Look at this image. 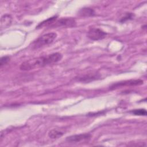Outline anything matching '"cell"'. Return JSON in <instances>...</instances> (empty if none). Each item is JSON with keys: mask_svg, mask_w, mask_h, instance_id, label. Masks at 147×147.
Returning a JSON list of instances; mask_svg holds the SVG:
<instances>
[{"mask_svg": "<svg viewBox=\"0 0 147 147\" xmlns=\"http://www.w3.org/2000/svg\"><path fill=\"white\" fill-rule=\"evenodd\" d=\"M78 14L82 17H91L95 15V11L90 7H83L79 11Z\"/></svg>", "mask_w": 147, "mask_h": 147, "instance_id": "9", "label": "cell"}, {"mask_svg": "<svg viewBox=\"0 0 147 147\" xmlns=\"http://www.w3.org/2000/svg\"><path fill=\"white\" fill-rule=\"evenodd\" d=\"M57 37V34L55 32H51L44 34L37 38L32 42V48L36 49L42 47L47 46L52 42Z\"/></svg>", "mask_w": 147, "mask_h": 147, "instance_id": "2", "label": "cell"}, {"mask_svg": "<svg viewBox=\"0 0 147 147\" xmlns=\"http://www.w3.org/2000/svg\"><path fill=\"white\" fill-rule=\"evenodd\" d=\"M144 83V81L141 79H130L127 80H124L119 82L113 84L110 87V90H114L118 88H120L125 86H134L141 85Z\"/></svg>", "mask_w": 147, "mask_h": 147, "instance_id": "3", "label": "cell"}, {"mask_svg": "<svg viewBox=\"0 0 147 147\" xmlns=\"http://www.w3.org/2000/svg\"><path fill=\"white\" fill-rule=\"evenodd\" d=\"M76 22L73 18L65 17L56 20L51 27H74L76 25Z\"/></svg>", "mask_w": 147, "mask_h": 147, "instance_id": "4", "label": "cell"}, {"mask_svg": "<svg viewBox=\"0 0 147 147\" xmlns=\"http://www.w3.org/2000/svg\"><path fill=\"white\" fill-rule=\"evenodd\" d=\"M63 132L61 131H60L57 129H52L51 131H49L48 133V136L52 139H55V138H58L61 137L63 135Z\"/></svg>", "mask_w": 147, "mask_h": 147, "instance_id": "10", "label": "cell"}, {"mask_svg": "<svg viewBox=\"0 0 147 147\" xmlns=\"http://www.w3.org/2000/svg\"><path fill=\"white\" fill-rule=\"evenodd\" d=\"M12 22V17L10 14H6L2 16L1 18V28H6L10 26Z\"/></svg>", "mask_w": 147, "mask_h": 147, "instance_id": "7", "label": "cell"}, {"mask_svg": "<svg viewBox=\"0 0 147 147\" xmlns=\"http://www.w3.org/2000/svg\"><path fill=\"white\" fill-rule=\"evenodd\" d=\"M91 136L88 133L84 134H79L70 136L66 138V141L69 143H76L81 141H84L86 140H88L90 139Z\"/></svg>", "mask_w": 147, "mask_h": 147, "instance_id": "6", "label": "cell"}, {"mask_svg": "<svg viewBox=\"0 0 147 147\" xmlns=\"http://www.w3.org/2000/svg\"><path fill=\"white\" fill-rule=\"evenodd\" d=\"M106 34L107 33L103 30L96 28H90L87 32V37L90 39L94 41L100 40L104 38Z\"/></svg>", "mask_w": 147, "mask_h": 147, "instance_id": "5", "label": "cell"}, {"mask_svg": "<svg viewBox=\"0 0 147 147\" xmlns=\"http://www.w3.org/2000/svg\"><path fill=\"white\" fill-rule=\"evenodd\" d=\"M63 58L61 53L59 52L53 53L48 55L34 57L22 62L20 69L22 71H30L53 64L60 61Z\"/></svg>", "mask_w": 147, "mask_h": 147, "instance_id": "1", "label": "cell"}, {"mask_svg": "<svg viewBox=\"0 0 147 147\" xmlns=\"http://www.w3.org/2000/svg\"><path fill=\"white\" fill-rule=\"evenodd\" d=\"M10 61V57L9 56H3L1 58L0 65L2 67L3 65L7 64Z\"/></svg>", "mask_w": 147, "mask_h": 147, "instance_id": "12", "label": "cell"}, {"mask_svg": "<svg viewBox=\"0 0 147 147\" xmlns=\"http://www.w3.org/2000/svg\"><path fill=\"white\" fill-rule=\"evenodd\" d=\"M131 113L136 115H146V111L145 109H139L131 110L130 111Z\"/></svg>", "mask_w": 147, "mask_h": 147, "instance_id": "11", "label": "cell"}, {"mask_svg": "<svg viewBox=\"0 0 147 147\" xmlns=\"http://www.w3.org/2000/svg\"><path fill=\"white\" fill-rule=\"evenodd\" d=\"M133 17V14L132 13H127L125 17H124L123 18H122L121 21L122 22H123V21H125L126 20H130V19H132Z\"/></svg>", "mask_w": 147, "mask_h": 147, "instance_id": "13", "label": "cell"}, {"mask_svg": "<svg viewBox=\"0 0 147 147\" xmlns=\"http://www.w3.org/2000/svg\"><path fill=\"white\" fill-rule=\"evenodd\" d=\"M57 16H53L51 18H48L47 20H45L44 21H43L42 22H40L37 26L36 28L38 29V28H42L43 27H48V26H52V25L55 23V22L56 21L57 18Z\"/></svg>", "mask_w": 147, "mask_h": 147, "instance_id": "8", "label": "cell"}]
</instances>
